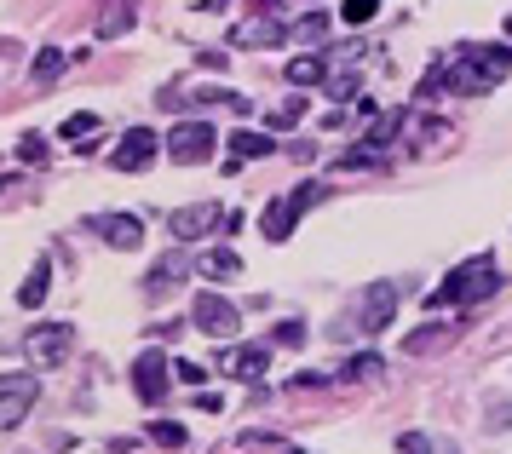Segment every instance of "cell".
<instances>
[{
  "mask_svg": "<svg viewBox=\"0 0 512 454\" xmlns=\"http://www.w3.org/2000/svg\"><path fill=\"white\" fill-rule=\"evenodd\" d=\"M495 288H501V265H495L489 253H478V259L455 265V271L426 294V311H443V305H478V299H489Z\"/></svg>",
  "mask_w": 512,
  "mask_h": 454,
  "instance_id": "cell-2",
  "label": "cell"
},
{
  "mask_svg": "<svg viewBox=\"0 0 512 454\" xmlns=\"http://www.w3.org/2000/svg\"><path fill=\"white\" fill-rule=\"evenodd\" d=\"M340 173H363V167H386V144H374V138H363V144H351L346 156L334 161Z\"/></svg>",
  "mask_w": 512,
  "mask_h": 454,
  "instance_id": "cell-18",
  "label": "cell"
},
{
  "mask_svg": "<svg viewBox=\"0 0 512 454\" xmlns=\"http://www.w3.org/2000/svg\"><path fill=\"white\" fill-rule=\"evenodd\" d=\"M64 69H70L64 46H47V52H35V81H41V87H52V81H58Z\"/></svg>",
  "mask_w": 512,
  "mask_h": 454,
  "instance_id": "cell-24",
  "label": "cell"
},
{
  "mask_svg": "<svg viewBox=\"0 0 512 454\" xmlns=\"http://www.w3.org/2000/svg\"><path fill=\"white\" fill-rule=\"evenodd\" d=\"M93 230H104V236H110V248H121V253L144 242V225L133 219V213H104V219H93Z\"/></svg>",
  "mask_w": 512,
  "mask_h": 454,
  "instance_id": "cell-14",
  "label": "cell"
},
{
  "mask_svg": "<svg viewBox=\"0 0 512 454\" xmlns=\"http://www.w3.org/2000/svg\"><path fill=\"white\" fill-rule=\"evenodd\" d=\"M150 443H162V449H185L190 432L179 426V420H156V426H150Z\"/></svg>",
  "mask_w": 512,
  "mask_h": 454,
  "instance_id": "cell-26",
  "label": "cell"
},
{
  "mask_svg": "<svg viewBox=\"0 0 512 454\" xmlns=\"http://www.w3.org/2000/svg\"><path fill=\"white\" fill-rule=\"evenodd\" d=\"M236 449H294V443H288V437H271V432H242Z\"/></svg>",
  "mask_w": 512,
  "mask_h": 454,
  "instance_id": "cell-29",
  "label": "cell"
},
{
  "mask_svg": "<svg viewBox=\"0 0 512 454\" xmlns=\"http://www.w3.org/2000/svg\"><path fill=\"white\" fill-rule=\"evenodd\" d=\"M98 133V115H70L64 121V138H93Z\"/></svg>",
  "mask_w": 512,
  "mask_h": 454,
  "instance_id": "cell-31",
  "label": "cell"
},
{
  "mask_svg": "<svg viewBox=\"0 0 512 454\" xmlns=\"http://www.w3.org/2000/svg\"><path fill=\"white\" fill-rule=\"evenodd\" d=\"M328 92H334V98H351V92H357V81H351V75H328Z\"/></svg>",
  "mask_w": 512,
  "mask_h": 454,
  "instance_id": "cell-36",
  "label": "cell"
},
{
  "mask_svg": "<svg viewBox=\"0 0 512 454\" xmlns=\"http://www.w3.org/2000/svg\"><path fill=\"white\" fill-rule=\"evenodd\" d=\"M219 368L236 374V380H259V374L271 368V351H265V345H231V351L219 357Z\"/></svg>",
  "mask_w": 512,
  "mask_h": 454,
  "instance_id": "cell-12",
  "label": "cell"
},
{
  "mask_svg": "<svg viewBox=\"0 0 512 454\" xmlns=\"http://www.w3.org/2000/svg\"><path fill=\"white\" fill-rule=\"evenodd\" d=\"M512 75V46H478L466 58H443V92L455 98H478V92H495Z\"/></svg>",
  "mask_w": 512,
  "mask_h": 454,
  "instance_id": "cell-1",
  "label": "cell"
},
{
  "mask_svg": "<svg viewBox=\"0 0 512 454\" xmlns=\"http://www.w3.org/2000/svg\"><path fill=\"white\" fill-rule=\"evenodd\" d=\"M208 150H213V127H208V121H179V127L167 133V156L179 161V167L208 161Z\"/></svg>",
  "mask_w": 512,
  "mask_h": 454,
  "instance_id": "cell-8",
  "label": "cell"
},
{
  "mask_svg": "<svg viewBox=\"0 0 512 454\" xmlns=\"http://www.w3.org/2000/svg\"><path fill=\"white\" fill-rule=\"evenodd\" d=\"M156 150H167V138H156V127H133V133H121V144L110 150V167L144 173V167L156 161Z\"/></svg>",
  "mask_w": 512,
  "mask_h": 454,
  "instance_id": "cell-7",
  "label": "cell"
},
{
  "mask_svg": "<svg viewBox=\"0 0 512 454\" xmlns=\"http://www.w3.org/2000/svg\"><path fill=\"white\" fill-rule=\"evenodd\" d=\"M288 87H317V81H328V58H288Z\"/></svg>",
  "mask_w": 512,
  "mask_h": 454,
  "instance_id": "cell-20",
  "label": "cell"
},
{
  "mask_svg": "<svg viewBox=\"0 0 512 454\" xmlns=\"http://www.w3.org/2000/svg\"><path fill=\"white\" fill-rule=\"evenodd\" d=\"M219 6H225V0H202V6H196V12H219Z\"/></svg>",
  "mask_w": 512,
  "mask_h": 454,
  "instance_id": "cell-38",
  "label": "cell"
},
{
  "mask_svg": "<svg viewBox=\"0 0 512 454\" xmlns=\"http://www.w3.org/2000/svg\"><path fill=\"white\" fill-rule=\"evenodd\" d=\"M449 340H455V328H449V322H426L420 334H409V340H403V351H409V357H426V351H443Z\"/></svg>",
  "mask_w": 512,
  "mask_h": 454,
  "instance_id": "cell-19",
  "label": "cell"
},
{
  "mask_svg": "<svg viewBox=\"0 0 512 454\" xmlns=\"http://www.w3.org/2000/svg\"><path fill=\"white\" fill-rule=\"evenodd\" d=\"M173 374V363H167L162 351H139V363H133V391H139V403H162L167 397V380Z\"/></svg>",
  "mask_w": 512,
  "mask_h": 454,
  "instance_id": "cell-10",
  "label": "cell"
},
{
  "mask_svg": "<svg viewBox=\"0 0 512 454\" xmlns=\"http://www.w3.org/2000/svg\"><path fill=\"white\" fill-rule=\"evenodd\" d=\"M173 374H179L185 386H202V363H190V357H179V363H173Z\"/></svg>",
  "mask_w": 512,
  "mask_h": 454,
  "instance_id": "cell-32",
  "label": "cell"
},
{
  "mask_svg": "<svg viewBox=\"0 0 512 454\" xmlns=\"http://www.w3.org/2000/svg\"><path fill=\"white\" fill-rule=\"evenodd\" d=\"M294 386H300V391H317V386H328V374H317V368H305V374H294Z\"/></svg>",
  "mask_w": 512,
  "mask_h": 454,
  "instance_id": "cell-35",
  "label": "cell"
},
{
  "mask_svg": "<svg viewBox=\"0 0 512 454\" xmlns=\"http://www.w3.org/2000/svg\"><path fill=\"white\" fill-rule=\"evenodd\" d=\"M288 156H294V161H311V156H317V144H311V138H294V144H288Z\"/></svg>",
  "mask_w": 512,
  "mask_h": 454,
  "instance_id": "cell-37",
  "label": "cell"
},
{
  "mask_svg": "<svg viewBox=\"0 0 512 454\" xmlns=\"http://www.w3.org/2000/svg\"><path fill=\"white\" fill-rule=\"evenodd\" d=\"M277 340H282V345H305V322H300V317H294V322H282V328H277Z\"/></svg>",
  "mask_w": 512,
  "mask_h": 454,
  "instance_id": "cell-33",
  "label": "cell"
},
{
  "mask_svg": "<svg viewBox=\"0 0 512 454\" xmlns=\"http://www.w3.org/2000/svg\"><path fill=\"white\" fill-rule=\"evenodd\" d=\"M328 29H334V18H328V12H305V18L294 23V41L317 46V41H328Z\"/></svg>",
  "mask_w": 512,
  "mask_h": 454,
  "instance_id": "cell-23",
  "label": "cell"
},
{
  "mask_svg": "<svg viewBox=\"0 0 512 454\" xmlns=\"http://www.w3.org/2000/svg\"><path fill=\"white\" fill-rule=\"evenodd\" d=\"M323 196H328L323 184H300L294 196H277V202L265 207V219H259V230H265V242H288V230L300 225V213H305V207H317Z\"/></svg>",
  "mask_w": 512,
  "mask_h": 454,
  "instance_id": "cell-3",
  "label": "cell"
},
{
  "mask_svg": "<svg viewBox=\"0 0 512 454\" xmlns=\"http://www.w3.org/2000/svg\"><path fill=\"white\" fill-rule=\"evenodd\" d=\"M380 374H386V363L369 357V351H363V357H351V363L340 368V380H380Z\"/></svg>",
  "mask_w": 512,
  "mask_h": 454,
  "instance_id": "cell-25",
  "label": "cell"
},
{
  "mask_svg": "<svg viewBox=\"0 0 512 454\" xmlns=\"http://www.w3.org/2000/svg\"><path fill=\"white\" fill-rule=\"evenodd\" d=\"M179 276H190V253H185V248H173V253L162 259V265L150 271V288H173Z\"/></svg>",
  "mask_w": 512,
  "mask_h": 454,
  "instance_id": "cell-21",
  "label": "cell"
},
{
  "mask_svg": "<svg viewBox=\"0 0 512 454\" xmlns=\"http://www.w3.org/2000/svg\"><path fill=\"white\" fill-rule=\"evenodd\" d=\"M236 271H242V259H236L231 248H213V253H202V276H213V282H231Z\"/></svg>",
  "mask_w": 512,
  "mask_h": 454,
  "instance_id": "cell-22",
  "label": "cell"
},
{
  "mask_svg": "<svg viewBox=\"0 0 512 454\" xmlns=\"http://www.w3.org/2000/svg\"><path fill=\"white\" fill-rule=\"evenodd\" d=\"M374 12H380V0H346V6H340V18L346 23H369Z\"/></svg>",
  "mask_w": 512,
  "mask_h": 454,
  "instance_id": "cell-30",
  "label": "cell"
},
{
  "mask_svg": "<svg viewBox=\"0 0 512 454\" xmlns=\"http://www.w3.org/2000/svg\"><path fill=\"white\" fill-rule=\"evenodd\" d=\"M392 317H397V288L392 282H374L369 294H363V334H380Z\"/></svg>",
  "mask_w": 512,
  "mask_h": 454,
  "instance_id": "cell-11",
  "label": "cell"
},
{
  "mask_svg": "<svg viewBox=\"0 0 512 454\" xmlns=\"http://www.w3.org/2000/svg\"><path fill=\"white\" fill-rule=\"evenodd\" d=\"M213 225H219V213H213L208 202H190V207H179V213L167 219V230H173L179 242H196V236H208Z\"/></svg>",
  "mask_w": 512,
  "mask_h": 454,
  "instance_id": "cell-13",
  "label": "cell"
},
{
  "mask_svg": "<svg viewBox=\"0 0 512 454\" xmlns=\"http://www.w3.org/2000/svg\"><path fill=\"white\" fill-rule=\"evenodd\" d=\"M70 351H75V328H70V322H35V328L24 334L29 368H58Z\"/></svg>",
  "mask_w": 512,
  "mask_h": 454,
  "instance_id": "cell-4",
  "label": "cell"
},
{
  "mask_svg": "<svg viewBox=\"0 0 512 454\" xmlns=\"http://www.w3.org/2000/svg\"><path fill=\"white\" fill-rule=\"evenodd\" d=\"M133 23H139V0H104V12H98V35H104V41L127 35Z\"/></svg>",
  "mask_w": 512,
  "mask_h": 454,
  "instance_id": "cell-15",
  "label": "cell"
},
{
  "mask_svg": "<svg viewBox=\"0 0 512 454\" xmlns=\"http://www.w3.org/2000/svg\"><path fill=\"white\" fill-rule=\"evenodd\" d=\"M300 115H305V104H300V92H294L288 104H277V110L265 115V127H300Z\"/></svg>",
  "mask_w": 512,
  "mask_h": 454,
  "instance_id": "cell-27",
  "label": "cell"
},
{
  "mask_svg": "<svg viewBox=\"0 0 512 454\" xmlns=\"http://www.w3.org/2000/svg\"><path fill=\"white\" fill-rule=\"evenodd\" d=\"M259 156H277V144H271V138L265 133H248V127H242V133H231V161H225V167H242V161H259Z\"/></svg>",
  "mask_w": 512,
  "mask_h": 454,
  "instance_id": "cell-16",
  "label": "cell"
},
{
  "mask_svg": "<svg viewBox=\"0 0 512 454\" xmlns=\"http://www.w3.org/2000/svg\"><path fill=\"white\" fill-rule=\"evenodd\" d=\"M41 397V380L35 374H0V432H12Z\"/></svg>",
  "mask_w": 512,
  "mask_h": 454,
  "instance_id": "cell-6",
  "label": "cell"
},
{
  "mask_svg": "<svg viewBox=\"0 0 512 454\" xmlns=\"http://www.w3.org/2000/svg\"><path fill=\"white\" fill-rule=\"evenodd\" d=\"M18 156H24L29 167H47V138H41V133H24V138H18Z\"/></svg>",
  "mask_w": 512,
  "mask_h": 454,
  "instance_id": "cell-28",
  "label": "cell"
},
{
  "mask_svg": "<svg viewBox=\"0 0 512 454\" xmlns=\"http://www.w3.org/2000/svg\"><path fill=\"white\" fill-rule=\"evenodd\" d=\"M190 317H196V328H202V334H213V340H231L236 328H242V311H236L231 299H219L213 288H202V294H196Z\"/></svg>",
  "mask_w": 512,
  "mask_h": 454,
  "instance_id": "cell-5",
  "label": "cell"
},
{
  "mask_svg": "<svg viewBox=\"0 0 512 454\" xmlns=\"http://www.w3.org/2000/svg\"><path fill=\"white\" fill-rule=\"evenodd\" d=\"M397 449H403V454H420V449H432V437H420V432H403V437H397Z\"/></svg>",
  "mask_w": 512,
  "mask_h": 454,
  "instance_id": "cell-34",
  "label": "cell"
},
{
  "mask_svg": "<svg viewBox=\"0 0 512 454\" xmlns=\"http://www.w3.org/2000/svg\"><path fill=\"white\" fill-rule=\"evenodd\" d=\"M294 35L288 23H277V18H265V12H254V18H242L231 29V46H242V52H265V46H282Z\"/></svg>",
  "mask_w": 512,
  "mask_h": 454,
  "instance_id": "cell-9",
  "label": "cell"
},
{
  "mask_svg": "<svg viewBox=\"0 0 512 454\" xmlns=\"http://www.w3.org/2000/svg\"><path fill=\"white\" fill-rule=\"evenodd\" d=\"M47 294H52V259H35V265H29V276H24V288H18V305H24V311H35Z\"/></svg>",
  "mask_w": 512,
  "mask_h": 454,
  "instance_id": "cell-17",
  "label": "cell"
},
{
  "mask_svg": "<svg viewBox=\"0 0 512 454\" xmlns=\"http://www.w3.org/2000/svg\"><path fill=\"white\" fill-rule=\"evenodd\" d=\"M277 6H282V0H259V12H277Z\"/></svg>",
  "mask_w": 512,
  "mask_h": 454,
  "instance_id": "cell-39",
  "label": "cell"
}]
</instances>
